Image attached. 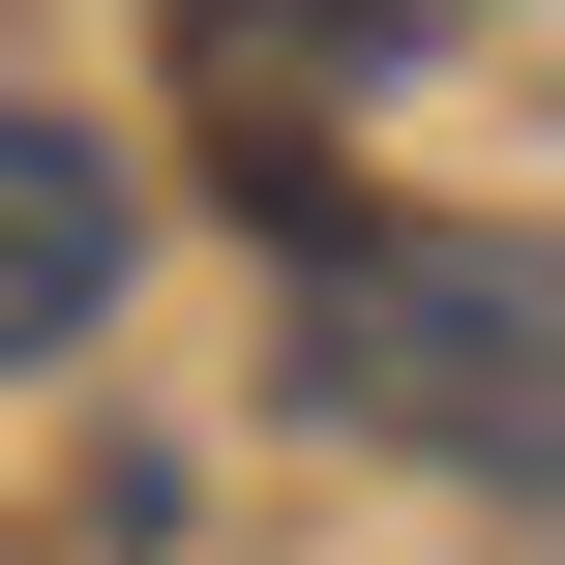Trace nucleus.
Masks as SVG:
<instances>
[{"label": "nucleus", "mask_w": 565, "mask_h": 565, "mask_svg": "<svg viewBox=\"0 0 565 565\" xmlns=\"http://www.w3.org/2000/svg\"><path fill=\"white\" fill-rule=\"evenodd\" d=\"M298 387H328L358 447L565 477V238H328V268H298Z\"/></svg>", "instance_id": "f257e3e1"}, {"label": "nucleus", "mask_w": 565, "mask_h": 565, "mask_svg": "<svg viewBox=\"0 0 565 565\" xmlns=\"http://www.w3.org/2000/svg\"><path fill=\"white\" fill-rule=\"evenodd\" d=\"M89 298H119V149L0 119V358H89Z\"/></svg>", "instance_id": "f03ea898"}]
</instances>
